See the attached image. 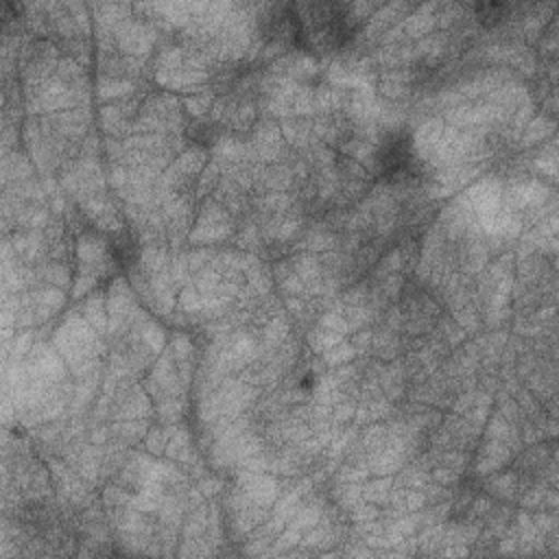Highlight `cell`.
I'll use <instances>...</instances> for the list:
<instances>
[{
  "label": "cell",
  "mask_w": 559,
  "mask_h": 559,
  "mask_svg": "<svg viewBox=\"0 0 559 559\" xmlns=\"http://www.w3.org/2000/svg\"><path fill=\"white\" fill-rule=\"evenodd\" d=\"M288 22L295 44L310 50L341 46L352 33V17L345 13V7L330 2L288 4Z\"/></svg>",
  "instance_id": "cell-1"
},
{
  "label": "cell",
  "mask_w": 559,
  "mask_h": 559,
  "mask_svg": "<svg viewBox=\"0 0 559 559\" xmlns=\"http://www.w3.org/2000/svg\"><path fill=\"white\" fill-rule=\"evenodd\" d=\"M380 173L389 181H402L415 177L417 159L413 153V140L406 131H395L384 138L378 153Z\"/></svg>",
  "instance_id": "cell-2"
},
{
  "label": "cell",
  "mask_w": 559,
  "mask_h": 559,
  "mask_svg": "<svg viewBox=\"0 0 559 559\" xmlns=\"http://www.w3.org/2000/svg\"><path fill=\"white\" fill-rule=\"evenodd\" d=\"M476 11H478V17L483 20V22H487V24H493L496 20H500L502 17V13L507 11V7L504 4H478L476 7Z\"/></svg>",
  "instance_id": "cell-3"
}]
</instances>
